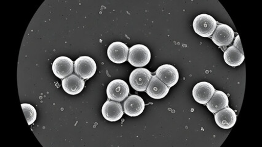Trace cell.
<instances>
[{
  "mask_svg": "<svg viewBox=\"0 0 262 147\" xmlns=\"http://www.w3.org/2000/svg\"><path fill=\"white\" fill-rule=\"evenodd\" d=\"M215 121L219 127L228 130L235 125L237 116L235 112L229 107L215 113Z\"/></svg>",
  "mask_w": 262,
  "mask_h": 147,
  "instance_id": "obj_14",
  "label": "cell"
},
{
  "mask_svg": "<svg viewBox=\"0 0 262 147\" xmlns=\"http://www.w3.org/2000/svg\"><path fill=\"white\" fill-rule=\"evenodd\" d=\"M206 105L210 112L215 113L228 107L229 100H228L227 95L224 92L215 90L211 99Z\"/></svg>",
  "mask_w": 262,
  "mask_h": 147,
  "instance_id": "obj_16",
  "label": "cell"
},
{
  "mask_svg": "<svg viewBox=\"0 0 262 147\" xmlns=\"http://www.w3.org/2000/svg\"><path fill=\"white\" fill-rule=\"evenodd\" d=\"M156 76L164 84L170 88L173 87L179 79L178 70L169 64L161 65L157 70Z\"/></svg>",
  "mask_w": 262,
  "mask_h": 147,
  "instance_id": "obj_8",
  "label": "cell"
},
{
  "mask_svg": "<svg viewBox=\"0 0 262 147\" xmlns=\"http://www.w3.org/2000/svg\"><path fill=\"white\" fill-rule=\"evenodd\" d=\"M24 115L29 125H31L34 122L37 117V112L34 107L28 103L21 104Z\"/></svg>",
  "mask_w": 262,
  "mask_h": 147,
  "instance_id": "obj_18",
  "label": "cell"
},
{
  "mask_svg": "<svg viewBox=\"0 0 262 147\" xmlns=\"http://www.w3.org/2000/svg\"><path fill=\"white\" fill-rule=\"evenodd\" d=\"M145 104L138 95L133 94L127 97L123 103L124 113L132 117H136L144 112Z\"/></svg>",
  "mask_w": 262,
  "mask_h": 147,
  "instance_id": "obj_11",
  "label": "cell"
},
{
  "mask_svg": "<svg viewBox=\"0 0 262 147\" xmlns=\"http://www.w3.org/2000/svg\"><path fill=\"white\" fill-rule=\"evenodd\" d=\"M225 62L228 65L232 67L239 66L245 61V54H243L239 50L234 47L233 45L230 46L224 54Z\"/></svg>",
  "mask_w": 262,
  "mask_h": 147,
  "instance_id": "obj_17",
  "label": "cell"
},
{
  "mask_svg": "<svg viewBox=\"0 0 262 147\" xmlns=\"http://www.w3.org/2000/svg\"><path fill=\"white\" fill-rule=\"evenodd\" d=\"M74 69V61L71 58L64 56L57 58L52 66L54 75L62 80L72 75Z\"/></svg>",
  "mask_w": 262,
  "mask_h": 147,
  "instance_id": "obj_7",
  "label": "cell"
},
{
  "mask_svg": "<svg viewBox=\"0 0 262 147\" xmlns=\"http://www.w3.org/2000/svg\"><path fill=\"white\" fill-rule=\"evenodd\" d=\"M211 38L219 47L228 46L232 43L234 39V32L228 24L220 23L216 27Z\"/></svg>",
  "mask_w": 262,
  "mask_h": 147,
  "instance_id": "obj_6",
  "label": "cell"
},
{
  "mask_svg": "<svg viewBox=\"0 0 262 147\" xmlns=\"http://www.w3.org/2000/svg\"><path fill=\"white\" fill-rule=\"evenodd\" d=\"M169 90L170 88L161 81L156 75H155L152 76L151 81L146 90V93L153 99L161 100L167 96Z\"/></svg>",
  "mask_w": 262,
  "mask_h": 147,
  "instance_id": "obj_13",
  "label": "cell"
},
{
  "mask_svg": "<svg viewBox=\"0 0 262 147\" xmlns=\"http://www.w3.org/2000/svg\"><path fill=\"white\" fill-rule=\"evenodd\" d=\"M215 91L212 84L207 82H201L194 86L193 96L198 103L206 105L211 99Z\"/></svg>",
  "mask_w": 262,
  "mask_h": 147,
  "instance_id": "obj_9",
  "label": "cell"
},
{
  "mask_svg": "<svg viewBox=\"0 0 262 147\" xmlns=\"http://www.w3.org/2000/svg\"><path fill=\"white\" fill-rule=\"evenodd\" d=\"M129 48L126 44L120 41L113 42L107 49L109 59L115 64H122L127 60Z\"/></svg>",
  "mask_w": 262,
  "mask_h": 147,
  "instance_id": "obj_10",
  "label": "cell"
},
{
  "mask_svg": "<svg viewBox=\"0 0 262 147\" xmlns=\"http://www.w3.org/2000/svg\"><path fill=\"white\" fill-rule=\"evenodd\" d=\"M152 78L151 72L144 67H139L131 72L129 82L131 87L138 91H145Z\"/></svg>",
  "mask_w": 262,
  "mask_h": 147,
  "instance_id": "obj_4",
  "label": "cell"
},
{
  "mask_svg": "<svg viewBox=\"0 0 262 147\" xmlns=\"http://www.w3.org/2000/svg\"><path fill=\"white\" fill-rule=\"evenodd\" d=\"M84 80L77 75H71L62 80L63 90L71 95H77L83 91L84 87Z\"/></svg>",
  "mask_w": 262,
  "mask_h": 147,
  "instance_id": "obj_15",
  "label": "cell"
},
{
  "mask_svg": "<svg viewBox=\"0 0 262 147\" xmlns=\"http://www.w3.org/2000/svg\"><path fill=\"white\" fill-rule=\"evenodd\" d=\"M217 26V21L211 15L207 14L198 15L193 23L195 33L204 38L211 37Z\"/></svg>",
  "mask_w": 262,
  "mask_h": 147,
  "instance_id": "obj_1",
  "label": "cell"
},
{
  "mask_svg": "<svg viewBox=\"0 0 262 147\" xmlns=\"http://www.w3.org/2000/svg\"><path fill=\"white\" fill-rule=\"evenodd\" d=\"M233 46L234 47L236 48L237 50H239L241 52H242V54H244L242 42H241V39L239 35H237L235 39H234Z\"/></svg>",
  "mask_w": 262,
  "mask_h": 147,
  "instance_id": "obj_19",
  "label": "cell"
},
{
  "mask_svg": "<svg viewBox=\"0 0 262 147\" xmlns=\"http://www.w3.org/2000/svg\"><path fill=\"white\" fill-rule=\"evenodd\" d=\"M76 75L81 78L88 80L92 78L97 71L96 61L88 56L79 57L74 62Z\"/></svg>",
  "mask_w": 262,
  "mask_h": 147,
  "instance_id": "obj_3",
  "label": "cell"
},
{
  "mask_svg": "<svg viewBox=\"0 0 262 147\" xmlns=\"http://www.w3.org/2000/svg\"><path fill=\"white\" fill-rule=\"evenodd\" d=\"M151 52L149 48L143 44H136L129 48L127 61L137 67H144L150 62Z\"/></svg>",
  "mask_w": 262,
  "mask_h": 147,
  "instance_id": "obj_2",
  "label": "cell"
},
{
  "mask_svg": "<svg viewBox=\"0 0 262 147\" xmlns=\"http://www.w3.org/2000/svg\"><path fill=\"white\" fill-rule=\"evenodd\" d=\"M129 93V86L121 79L114 80L106 88V94L108 99L119 103L126 99Z\"/></svg>",
  "mask_w": 262,
  "mask_h": 147,
  "instance_id": "obj_5",
  "label": "cell"
},
{
  "mask_svg": "<svg viewBox=\"0 0 262 147\" xmlns=\"http://www.w3.org/2000/svg\"><path fill=\"white\" fill-rule=\"evenodd\" d=\"M102 113L106 120L115 122L123 116L124 110L120 103L117 101L108 100L103 104Z\"/></svg>",
  "mask_w": 262,
  "mask_h": 147,
  "instance_id": "obj_12",
  "label": "cell"
}]
</instances>
